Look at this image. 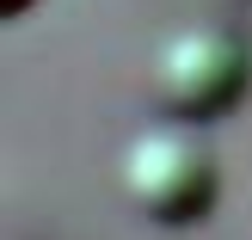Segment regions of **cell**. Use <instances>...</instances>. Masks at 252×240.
<instances>
[{
	"label": "cell",
	"instance_id": "cell-1",
	"mask_svg": "<svg viewBox=\"0 0 252 240\" xmlns=\"http://www.w3.org/2000/svg\"><path fill=\"white\" fill-rule=\"evenodd\" d=\"M252 86V49L228 25H179L148 56V99L172 123H209L234 111Z\"/></svg>",
	"mask_w": 252,
	"mask_h": 240
},
{
	"label": "cell",
	"instance_id": "cell-2",
	"mask_svg": "<svg viewBox=\"0 0 252 240\" xmlns=\"http://www.w3.org/2000/svg\"><path fill=\"white\" fill-rule=\"evenodd\" d=\"M123 197L135 216L160 222V228H191L216 209L221 197V160L185 123H154L123 148Z\"/></svg>",
	"mask_w": 252,
	"mask_h": 240
},
{
	"label": "cell",
	"instance_id": "cell-3",
	"mask_svg": "<svg viewBox=\"0 0 252 240\" xmlns=\"http://www.w3.org/2000/svg\"><path fill=\"white\" fill-rule=\"evenodd\" d=\"M25 6H31V0H0V12H25Z\"/></svg>",
	"mask_w": 252,
	"mask_h": 240
}]
</instances>
